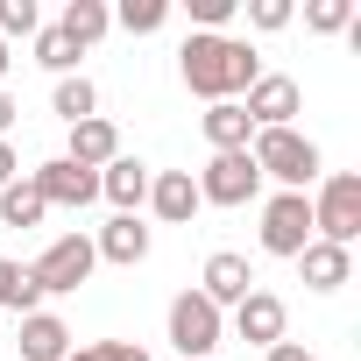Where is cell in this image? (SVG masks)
Masks as SVG:
<instances>
[{
    "label": "cell",
    "instance_id": "obj_1",
    "mask_svg": "<svg viewBox=\"0 0 361 361\" xmlns=\"http://www.w3.org/2000/svg\"><path fill=\"white\" fill-rule=\"evenodd\" d=\"M177 78H185L206 106H220V99H241L255 78H262V50L255 43H241V36H185V50H177Z\"/></svg>",
    "mask_w": 361,
    "mask_h": 361
},
{
    "label": "cell",
    "instance_id": "obj_2",
    "mask_svg": "<svg viewBox=\"0 0 361 361\" xmlns=\"http://www.w3.org/2000/svg\"><path fill=\"white\" fill-rule=\"evenodd\" d=\"M248 156H255V170H262V177H276L283 192H305L312 177H319V142H312V135H298V128H255Z\"/></svg>",
    "mask_w": 361,
    "mask_h": 361
},
{
    "label": "cell",
    "instance_id": "obj_3",
    "mask_svg": "<svg viewBox=\"0 0 361 361\" xmlns=\"http://www.w3.org/2000/svg\"><path fill=\"white\" fill-rule=\"evenodd\" d=\"M312 234H319V241H333V248H354V241H361V177H354V170L319 177V199H312Z\"/></svg>",
    "mask_w": 361,
    "mask_h": 361
},
{
    "label": "cell",
    "instance_id": "obj_4",
    "mask_svg": "<svg viewBox=\"0 0 361 361\" xmlns=\"http://www.w3.org/2000/svg\"><path fill=\"white\" fill-rule=\"evenodd\" d=\"M99 269V255H92V234H57L36 262H29V276H36V290L43 298H64V290H78L85 276Z\"/></svg>",
    "mask_w": 361,
    "mask_h": 361
},
{
    "label": "cell",
    "instance_id": "obj_5",
    "mask_svg": "<svg viewBox=\"0 0 361 361\" xmlns=\"http://www.w3.org/2000/svg\"><path fill=\"white\" fill-rule=\"evenodd\" d=\"M220 333H227L220 305H206L199 290H177V298H170V347L185 354V361H213Z\"/></svg>",
    "mask_w": 361,
    "mask_h": 361
},
{
    "label": "cell",
    "instance_id": "obj_6",
    "mask_svg": "<svg viewBox=\"0 0 361 361\" xmlns=\"http://www.w3.org/2000/svg\"><path fill=\"white\" fill-rule=\"evenodd\" d=\"M192 185H199V206H248V199L262 192V170H255L248 149H220Z\"/></svg>",
    "mask_w": 361,
    "mask_h": 361
},
{
    "label": "cell",
    "instance_id": "obj_7",
    "mask_svg": "<svg viewBox=\"0 0 361 361\" xmlns=\"http://www.w3.org/2000/svg\"><path fill=\"white\" fill-rule=\"evenodd\" d=\"M312 241H319V234H312V199H305V192H276V199L262 206V248L283 255V262H298Z\"/></svg>",
    "mask_w": 361,
    "mask_h": 361
},
{
    "label": "cell",
    "instance_id": "obj_8",
    "mask_svg": "<svg viewBox=\"0 0 361 361\" xmlns=\"http://www.w3.org/2000/svg\"><path fill=\"white\" fill-rule=\"evenodd\" d=\"M29 185L43 192V206H92V199H99V170H78V163L50 156V163L29 170Z\"/></svg>",
    "mask_w": 361,
    "mask_h": 361
},
{
    "label": "cell",
    "instance_id": "obj_9",
    "mask_svg": "<svg viewBox=\"0 0 361 361\" xmlns=\"http://www.w3.org/2000/svg\"><path fill=\"white\" fill-rule=\"evenodd\" d=\"M298 106H305V92H298V78H283V71H262V78L248 85V99H241V114H248L255 128H290Z\"/></svg>",
    "mask_w": 361,
    "mask_h": 361
},
{
    "label": "cell",
    "instance_id": "obj_10",
    "mask_svg": "<svg viewBox=\"0 0 361 361\" xmlns=\"http://www.w3.org/2000/svg\"><path fill=\"white\" fill-rule=\"evenodd\" d=\"M283 326H290V312H283V298H276V290H248V298L234 305V333H241L248 347H276V340H283Z\"/></svg>",
    "mask_w": 361,
    "mask_h": 361
},
{
    "label": "cell",
    "instance_id": "obj_11",
    "mask_svg": "<svg viewBox=\"0 0 361 361\" xmlns=\"http://www.w3.org/2000/svg\"><path fill=\"white\" fill-rule=\"evenodd\" d=\"M255 290V269H248V255H234V248H220V255H206V283H199V298L206 305H241Z\"/></svg>",
    "mask_w": 361,
    "mask_h": 361
},
{
    "label": "cell",
    "instance_id": "obj_12",
    "mask_svg": "<svg viewBox=\"0 0 361 361\" xmlns=\"http://www.w3.org/2000/svg\"><path fill=\"white\" fill-rule=\"evenodd\" d=\"M149 213H156L163 227H185V220L199 213V185H192V170H156V177H149Z\"/></svg>",
    "mask_w": 361,
    "mask_h": 361
},
{
    "label": "cell",
    "instance_id": "obj_13",
    "mask_svg": "<svg viewBox=\"0 0 361 361\" xmlns=\"http://www.w3.org/2000/svg\"><path fill=\"white\" fill-rule=\"evenodd\" d=\"M114 156H121V128H114L106 114H92V121H78V128H71L64 163H78V170H106Z\"/></svg>",
    "mask_w": 361,
    "mask_h": 361
},
{
    "label": "cell",
    "instance_id": "obj_14",
    "mask_svg": "<svg viewBox=\"0 0 361 361\" xmlns=\"http://www.w3.org/2000/svg\"><path fill=\"white\" fill-rule=\"evenodd\" d=\"M92 255H99V262H121V269H135V262H149V227H142L135 213H114V220L99 227Z\"/></svg>",
    "mask_w": 361,
    "mask_h": 361
},
{
    "label": "cell",
    "instance_id": "obj_15",
    "mask_svg": "<svg viewBox=\"0 0 361 361\" xmlns=\"http://www.w3.org/2000/svg\"><path fill=\"white\" fill-rule=\"evenodd\" d=\"M149 177H156V170H149L142 156H114V163L99 170V199H114V213H135V206L149 199Z\"/></svg>",
    "mask_w": 361,
    "mask_h": 361
},
{
    "label": "cell",
    "instance_id": "obj_16",
    "mask_svg": "<svg viewBox=\"0 0 361 361\" xmlns=\"http://www.w3.org/2000/svg\"><path fill=\"white\" fill-rule=\"evenodd\" d=\"M71 354V326L57 312H29L22 319V361H64Z\"/></svg>",
    "mask_w": 361,
    "mask_h": 361
},
{
    "label": "cell",
    "instance_id": "obj_17",
    "mask_svg": "<svg viewBox=\"0 0 361 361\" xmlns=\"http://www.w3.org/2000/svg\"><path fill=\"white\" fill-rule=\"evenodd\" d=\"M199 128H206L213 156H220V149H248V142H255V121L241 114V99H220V106H206V114H199Z\"/></svg>",
    "mask_w": 361,
    "mask_h": 361
},
{
    "label": "cell",
    "instance_id": "obj_18",
    "mask_svg": "<svg viewBox=\"0 0 361 361\" xmlns=\"http://www.w3.org/2000/svg\"><path fill=\"white\" fill-rule=\"evenodd\" d=\"M298 269H305V283H312V290H340V283L354 276V248H333V241H312V248L298 255Z\"/></svg>",
    "mask_w": 361,
    "mask_h": 361
},
{
    "label": "cell",
    "instance_id": "obj_19",
    "mask_svg": "<svg viewBox=\"0 0 361 361\" xmlns=\"http://www.w3.org/2000/svg\"><path fill=\"white\" fill-rule=\"evenodd\" d=\"M0 312H15V319L43 312V290H36L29 262H15V255H0Z\"/></svg>",
    "mask_w": 361,
    "mask_h": 361
},
{
    "label": "cell",
    "instance_id": "obj_20",
    "mask_svg": "<svg viewBox=\"0 0 361 361\" xmlns=\"http://www.w3.org/2000/svg\"><path fill=\"white\" fill-rule=\"evenodd\" d=\"M78 50H92L106 29H114V8H106V0H71V8H64V22H57Z\"/></svg>",
    "mask_w": 361,
    "mask_h": 361
},
{
    "label": "cell",
    "instance_id": "obj_21",
    "mask_svg": "<svg viewBox=\"0 0 361 361\" xmlns=\"http://www.w3.org/2000/svg\"><path fill=\"white\" fill-rule=\"evenodd\" d=\"M50 106H57V121H64V128H78V121H92V114H99V85L71 71V78H57Z\"/></svg>",
    "mask_w": 361,
    "mask_h": 361
},
{
    "label": "cell",
    "instance_id": "obj_22",
    "mask_svg": "<svg viewBox=\"0 0 361 361\" xmlns=\"http://www.w3.org/2000/svg\"><path fill=\"white\" fill-rule=\"evenodd\" d=\"M50 206H43V192L29 185V177H15L8 192H0V227H36Z\"/></svg>",
    "mask_w": 361,
    "mask_h": 361
},
{
    "label": "cell",
    "instance_id": "obj_23",
    "mask_svg": "<svg viewBox=\"0 0 361 361\" xmlns=\"http://www.w3.org/2000/svg\"><path fill=\"white\" fill-rule=\"evenodd\" d=\"M78 57H85V50H78V43H71L64 29H36V64H43V71L71 78V64H78Z\"/></svg>",
    "mask_w": 361,
    "mask_h": 361
},
{
    "label": "cell",
    "instance_id": "obj_24",
    "mask_svg": "<svg viewBox=\"0 0 361 361\" xmlns=\"http://www.w3.org/2000/svg\"><path fill=\"white\" fill-rule=\"evenodd\" d=\"M114 22H121L128 36H156V29L170 22V0H121V8H114Z\"/></svg>",
    "mask_w": 361,
    "mask_h": 361
},
{
    "label": "cell",
    "instance_id": "obj_25",
    "mask_svg": "<svg viewBox=\"0 0 361 361\" xmlns=\"http://www.w3.org/2000/svg\"><path fill=\"white\" fill-rule=\"evenodd\" d=\"M36 29H43L36 0H0V43H8V36H36Z\"/></svg>",
    "mask_w": 361,
    "mask_h": 361
},
{
    "label": "cell",
    "instance_id": "obj_26",
    "mask_svg": "<svg viewBox=\"0 0 361 361\" xmlns=\"http://www.w3.org/2000/svg\"><path fill=\"white\" fill-rule=\"evenodd\" d=\"M354 22V0H312L305 8V29H319V36H340Z\"/></svg>",
    "mask_w": 361,
    "mask_h": 361
},
{
    "label": "cell",
    "instance_id": "obj_27",
    "mask_svg": "<svg viewBox=\"0 0 361 361\" xmlns=\"http://www.w3.org/2000/svg\"><path fill=\"white\" fill-rule=\"evenodd\" d=\"M248 22H255L262 36H276V29H290V0H248Z\"/></svg>",
    "mask_w": 361,
    "mask_h": 361
},
{
    "label": "cell",
    "instance_id": "obj_28",
    "mask_svg": "<svg viewBox=\"0 0 361 361\" xmlns=\"http://www.w3.org/2000/svg\"><path fill=\"white\" fill-rule=\"evenodd\" d=\"M262 361H312L298 340H276V347H262Z\"/></svg>",
    "mask_w": 361,
    "mask_h": 361
},
{
    "label": "cell",
    "instance_id": "obj_29",
    "mask_svg": "<svg viewBox=\"0 0 361 361\" xmlns=\"http://www.w3.org/2000/svg\"><path fill=\"white\" fill-rule=\"evenodd\" d=\"M106 361H149V347H135V340H106Z\"/></svg>",
    "mask_w": 361,
    "mask_h": 361
},
{
    "label": "cell",
    "instance_id": "obj_30",
    "mask_svg": "<svg viewBox=\"0 0 361 361\" xmlns=\"http://www.w3.org/2000/svg\"><path fill=\"white\" fill-rule=\"evenodd\" d=\"M15 177H22V163H15V149H8V142H0V192H8Z\"/></svg>",
    "mask_w": 361,
    "mask_h": 361
},
{
    "label": "cell",
    "instance_id": "obj_31",
    "mask_svg": "<svg viewBox=\"0 0 361 361\" xmlns=\"http://www.w3.org/2000/svg\"><path fill=\"white\" fill-rule=\"evenodd\" d=\"M64 361H106V340H85V347H71Z\"/></svg>",
    "mask_w": 361,
    "mask_h": 361
},
{
    "label": "cell",
    "instance_id": "obj_32",
    "mask_svg": "<svg viewBox=\"0 0 361 361\" xmlns=\"http://www.w3.org/2000/svg\"><path fill=\"white\" fill-rule=\"evenodd\" d=\"M15 114H22V106H15L8 92H0V142H8V128H15Z\"/></svg>",
    "mask_w": 361,
    "mask_h": 361
},
{
    "label": "cell",
    "instance_id": "obj_33",
    "mask_svg": "<svg viewBox=\"0 0 361 361\" xmlns=\"http://www.w3.org/2000/svg\"><path fill=\"white\" fill-rule=\"evenodd\" d=\"M8 64H15V57H8V43H0V78H8Z\"/></svg>",
    "mask_w": 361,
    "mask_h": 361
}]
</instances>
